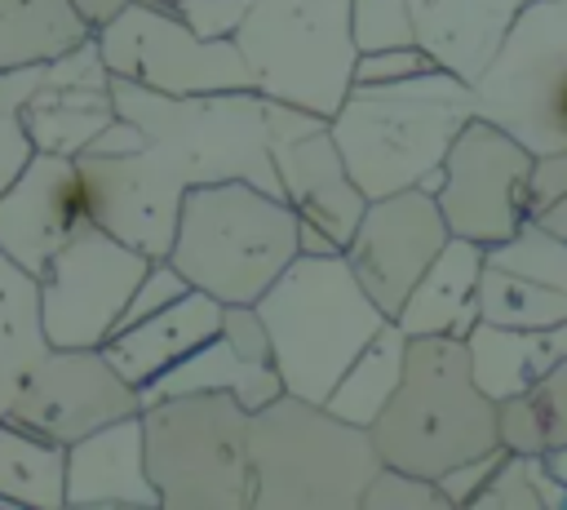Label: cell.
Listing matches in <instances>:
<instances>
[{
    "mask_svg": "<svg viewBox=\"0 0 567 510\" xmlns=\"http://www.w3.org/2000/svg\"><path fill=\"white\" fill-rule=\"evenodd\" d=\"M235 44L257 80V93L337 115L354 84L350 0H248Z\"/></svg>",
    "mask_w": 567,
    "mask_h": 510,
    "instance_id": "obj_8",
    "label": "cell"
},
{
    "mask_svg": "<svg viewBox=\"0 0 567 510\" xmlns=\"http://www.w3.org/2000/svg\"><path fill=\"white\" fill-rule=\"evenodd\" d=\"M0 501L9 510H62L66 506V443L0 417Z\"/></svg>",
    "mask_w": 567,
    "mask_h": 510,
    "instance_id": "obj_24",
    "label": "cell"
},
{
    "mask_svg": "<svg viewBox=\"0 0 567 510\" xmlns=\"http://www.w3.org/2000/svg\"><path fill=\"white\" fill-rule=\"evenodd\" d=\"M221 328V302L190 288L186 297H177L173 306L128 324V328H115L106 341H102V355L137 386L146 390L159 373H168L177 359H186L195 346H204L213 333Z\"/></svg>",
    "mask_w": 567,
    "mask_h": 510,
    "instance_id": "obj_19",
    "label": "cell"
},
{
    "mask_svg": "<svg viewBox=\"0 0 567 510\" xmlns=\"http://www.w3.org/2000/svg\"><path fill=\"white\" fill-rule=\"evenodd\" d=\"M75 164L89 195V222L151 262L168 257L186 200L177 169L151 146L137 155H75Z\"/></svg>",
    "mask_w": 567,
    "mask_h": 510,
    "instance_id": "obj_16",
    "label": "cell"
},
{
    "mask_svg": "<svg viewBox=\"0 0 567 510\" xmlns=\"http://www.w3.org/2000/svg\"><path fill=\"white\" fill-rule=\"evenodd\" d=\"M44 89V62H31V67H4L0 71V111L4 115H22L27 102Z\"/></svg>",
    "mask_w": 567,
    "mask_h": 510,
    "instance_id": "obj_41",
    "label": "cell"
},
{
    "mask_svg": "<svg viewBox=\"0 0 567 510\" xmlns=\"http://www.w3.org/2000/svg\"><path fill=\"white\" fill-rule=\"evenodd\" d=\"M84 226L93 222L75 155L35 151L18 182L0 195V253H9L22 271L40 275L53 253Z\"/></svg>",
    "mask_w": 567,
    "mask_h": 510,
    "instance_id": "obj_17",
    "label": "cell"
},
{
    "mask_svg": "<svg viewBox=\"0 0 567 510\" xmlns=\"http://www.w3.org/2000/svg\"><path fill=\"white\" fill-rule=\"evenodd\" d=\"M155 4H168V9H177V4H182V0H155Z\"/></svg>",
    "mask_w": 567,
    "mask_h": 510,
    "instance_id": "obj_46",
    "label": "cell"
},
{
    "mask_svg": "<svg viewBox=\"0 0 567 510\" xmlns=\"http://www.w3.org/2000/svg\"><path fill=\"white\" fill-rule=\"evenodd\" d=\"M532 222H540L545 231H554V235H563V239H567V195H558L554 204H545Z\"/></svg>",
    "mask_w": 567,
    "mask_h": 510,
    "instance_id": "obj_44",
    "label": "cell"
},
{
    "mask_svg": "<svg viewBox=\"0 0 567 510\" xmlns=\"http://www.w3.org/2000/svg\"><path fill=\"white\" fill-rule=\"evenodd\" d=\"M496 430L509 452H554L567 448V359L536 377L527 390L496 404Z\"/></svg>",
    "mask_w": 567,
    "mask_h": 510,
    "instance_id": "obj_29",
    "label": "cell"
},
{
    "mask_svg": "<svg viewBox=\"0 0 567 510\" xmlns=\"http://www.w3.org/2000/svg\"><path fill=\"white\" fill-rule=\"evenodd\" d=\"M186 390H230L248 412H257V408H266L270 399L284 395V377H279L275 364H257V359L239 355L221 333H213L204 346H195L168 373H159L142 390V404L164 399V395H186Z\"/></svg>",
    "mask_w": 567,
    "mask_h": 510,
    "instance_id": "obj_23",
    "label": "cell"
},
{
    "mask_svg": "<svg viewBox=\"0 0 567 510\" xmlns=\"http://www.w3.org/2000/svg\"><path fill=\"white\" fill-rule=\"evenodd\" d=\"M368 430L385 466L425 479L501 448L496 399L474 381L465 337H408L403 381Z\"/></svg>",
    "mask_w": 567,
    "mask_h": 510,
    "instance_id": "obj_3",
    "label": "cell"
},
{
    "mask_svg": "<svg viewBox=\"0 0 567 510\" xmlns=\"http://www.w3.org/2000/svg\"><path fill=\"white\" fill-rule=\"evenodd\" d=\"M487 248L474 239L452 235L425 275L412 284L408 302L399 306L394 324L408 337H465L478 324V279H483Z\"/></svg>",
    "mask_w": 567,
    "mask_h": 510,
    "instance_id": "obj_21",
    "label": "cell"
},
{
    "mask_svg": "<svg viewBox=\"0 0 567 510\" xmlns=\"http://www.w3.org/2000/svg\"><path fill=\"white\" fill-rule=\"evenodd\" d=\"M44 84L58 89H111V67L97 49V35H89L84 44L58 53L53 62H44Z\"/></svg>",
    "mask_w": 567,
    "mask_h": 510,
    "instance_id": "obj_36",
    "label": "cell"
},
{
    "mask_svg": "<svg viewBox=\"0 0 567 510\" xmlns=\"http://www.w3.org/2000/svg\"><path fill=\"white\" fill-rule=\"evenodd\" d=\"M470 120V84L434 67L399 84H354L328 129L359 191L368 200H381L421 186Z\"/></svg>",
    "mask_w": 567,
    "mask_h": 510,
    "instance_id": "obj_1",
    "label": "cell"
},
{
    "mask_svg": "<svg viewBox=\"0 0 567 510\" xmlns=\"http://www.w3.org/2000/svg\"><path fill=\"white\" fill-rule=\"evenodd\" d=\"M31 155H35V142H31L27 124H22V115H4L0 111V195L18 182V173L31 164Z\"/></svg>",
    "mask_w": 567,
    "mask_h": 510,
    "instance_id": "obj_39",
    "label": "cell"
},
{
    "mask_svg": "<svg viewBox=\"0 0 567 510\" xmlns=\"http://www.w3.org/2000/svg\"><path fill=\"white\" fill-rule=\"evenodd\" d=\"M151 142H146V133L133 124V120H124L120 111H115V120L80 151V155H137V151H146Z\"/></svg>",
    "mask_w": 567,
    "mask_h": 510,
    "instance_id": "obj_42",
    "label": "cell"
},
{
    "mask_svg": "<svg viewBox=\"0 0 567 510\" xmlns=\"http://www.w3.org/2000/svg\"><path fill=\"white\" fill-rule=\"evenodd\" d=\"M501 457H505V443L492 448V452H478V457H470V461H461V466H452V470H443V475H439V488H443L447 506H452V510H470L474 497L483 492V483L492 479V470L501 466Z\"/></svg>",
    "mask_w": 567,
    "mask_h": 510,
    "instance_id": "obj_37",
    "label": "cell"
},
{
    "mask_svg": "<svg viewBox=\"0 0 567 510\" xmlns=\"http://www.w3.org/2000/svg\"><path fill=\"white\" fill-rule=\"evenodd\" d=\"M297 213L284 195L252 182H199L186 186L168 262L190 288L221 306L257 302L301 253Z\"/></svg>",
    "mask_w": 567,
    "mask_h": 510,
    "instance_id": "obj_5",
    "label": "cell"
},
{
    "mask_svg": "<svg viewBox=\"0 0 567 510\" xmlns=\"http://www.w3.org/2000/svg\"><path fill=\"white\" fill-rule=\"evenodd\" d=\"M93 35L115 80H133L155 93L257 89L235 40H204L182 22L177 9L155 0H128Z\"/></svg>",
    "mask_w": 567,
    "mask_h": 510,
    "instance_id": "obj_10",
    "label": "cell"
},
{
    "mask_svg": "<svg viewBox=\"0 0 567 510\" xmlns=\"http://www.w3.org/2000/svg\"><path fill=\"white\" fill-rule=\"evenodd\" d=\"M434 67L439 62L421 44H390V49H372V53L354 58V84H399V80H412V75L434 71Z\"/></svg>",
    "mask_w": 567,
    "mask_h": 510,
    "instance_id": "obj_35",
    "label": "cell"
},
{
    "mask_svg": "<svg viewBox=\"0 0 567 510\" xmlns=\"http://www.w3.org/2000/svg\"><path fill=\"white\" fill-rule=\"evenodd\" d=\"M558 195H567V146L536 151V160H532V217L545 204H554Z\"/></svg>",
    "mask_w": 567,
    "mask_h": 510,
    "instance_id": "obj_40",
    "label": "cell"
},
{
    "mask_svg": "<svg viewBox=\"0 0 567 510\" xmlns=\"http://www.w3.org/2000/svg\"><path fill=\"white\" fill-rule=\"evenodd\" d=\"M252 306L266 319L284 390L315 404L332 395L354 355L390 324L346 253H297Z\"/></svg>",
    "mask_w": 567,
    "mask_h": 510,
    "instance_id": "obj_2",
    "label": "cell"
},
{
    "mask_svg": "<svg viewBox=\"0 0 567 510\" xmlns=\"http://www.w3.org/2000/svg\"><path fill=\"white\" fill-rule=\"evenodd\" d=\"M452 239L447 217L425 186H408L381 200H368L350 244L346 262L354 266L368 297L394 319L408 302L412 284L425 275V266L439 257V248Z\"/></svg>",
    "mask_w": 567,
    "mask_h": 510,
    "instance_id": "obj_15",
    "label": "cell"
},
{
    "mask_svg": "<svg viewBox=\"0 0 567 510\" xmlns=\"http://www.w3.org/2000/svg\"><path fill=\"white\" fill-rule=\"evenodd\" d=\"M403 359H408V333L390 319L359 355L354 364L341 373V381L332 386V395L323 399L337 417L354 421V426H372L381 417V408L390 404V395L403 381Z\"/></svg>",
    "mask_w": 567,
    "mask_h": 510,
    "instance_id": "obj_28",
    "label": "cell"
},
{
    "mask_svg": "<svg viewBox=\"0 0 567 510\" xmlns=\"http://www.w3.org/2000/svg\"><path fill=\"white\" fill-rule=\"evenodd\" d=\"M487 262L514 275H527L549 288H567V239L545 231L540 222H523L501 244H487Z\"/></svg>",
    "mask_w": 567,
    "mask_h": 510,
    "instance_id": "obj_31",
    "label": "cell"
},
{
    "mask_svg": "<svg viewBox=\"0 0 567 510\" xmlns=\"http://www.w3.org/2000/svg\"><path fill=\"white\" fill-rule=\"evenodd\" d=\"M244 9H248V0H182L177 4L182 22L204 40H235Z\"/></svg>",
    "mask_w": 567,
    "mask_h": 510,
    "instance_id": "obj_38",
    "label": "cell"
},
{
    "mask_svg": "<svg viewBox=\"0 0 567 510\" xmlns=\"http://www.w3.org/2000/svg\"><path fill=\"white\" fill-rule=\"evenodd\" d=\"M151 257L102 226H84L40 271V319L49 346H102L142 284Z\"/></svg>",
    "mask_w": 567,
    "mask_h": 510,
    "instance_id": "obj_13",
    "label": "cell"
},
{
    "mask_svg": "<svg viewBox=\"0 0 567 510\" xmlns=\"http://www.w3.org/2000/svg\"><path fill=\"white\" fill-rule=\"evenodd\" d=\"M248 461L252 510H359L385 466L368 426L288 390L252 412Z\"/></svg>",
    "mask_w": 567,
    "mask_h": 510,
    "instance_id": "obj_4",
    "label": "cell"
},
{
    "mask_svg": "<svg viewBox=\"0 0 567 510\" xmlns=\"http://www.w3.org/2000/svg\"><path fill=\"white\" fill-rule=\"evenodd\" d=\"M115 120V98L111 89H58L44 84L27 111L22 124L44 155H80L106 124Z\"/></svg>",
    "mask_w": 567,
    "mask_h": 510,
    "instance_id": "obj_27",
    "label": "cell"
},
{
    "mask_svg": "<svg viewBox=\"0 0 567 510\" xmlns=\"http://www.w3.org/2000/svg\"><path fill=\"white\" fill-rule=\"evenodd\" d=\"M359 510H452V506H447L439 479H425V475H412L399 466H381L372 475Z\"/></svg>",
    "mask_w": 567,
    "mask_h": 510,
    "instance_id": "obj_33",
    "label": "cell"
},
{
    "mask_svg": "<svg viewBox=\"0 0 567 510\" xmlns=\"http://www.w3.org/2000/svg\"><path fill=\"white\" fill-rule=\"evenodd\" d=\"M350 27H354L359 53L390 49V44H416L408 0H350Z\"/></svg>",
    "mask_w": 567,
    "mask_h": 510,
    "instance_id": "obj_34",
    "label": "cell"
},
{
    "mask_svg": "<svg viewBox=\"0 0 567 510\" xmlns=\"http://www.w3.org/2000/svg\"><path fill=\"white\" fill-rule=\"evenodd\" d=\"M248 421L230 390L146 399L142 435L159 510H252Z\"/></svg>",
    "mask_w": 567,
    "mask_h": 510,
    "instance_id": "obj_7",
    "label": "cell"
},
{
    "mask_svg": "<svg viewBox=\"0 0 567 510\" xmlns=\"http://www.w3.org/2000/svg\"><path fill=\"white\" fill-rule=\"evenodd\" d=\"M540 475H545V457H536V452H509L505 448L501 466L492 470V479L483 483V492L474 497L470 510H545Z\"/></svg>",
    "mask_w": 567,
    "mask_h": 510,
    "instance_id": "obj_32",
    "label": "cell"
},
{
    "mask_svg": "<svg viewBox=\"0 0 567 510\" xmlns=\"http://www.w3.org/2000/svg\"><path fill=\"white\" fill-rule=\"evenodd\" d=\"M49 350L40 319V275L22 271L9 253H0V417L9 412L22 377Z\"/></svg>",
    "mask_w": 567,
    "mask_h": 510,
    "instance_id": "obj_25",
    "label": "cell"
},
{
    "mask_svg": "<svg viewBox=\"0 0 567 510\" xmlns=\"http://www.w3.org/2000/svg\"><path fill=\"white\" fill-rule=\"evenodd\" d=\"M266 129H270L279 195L292 204V213L301 222L297 226L301 253H346V244L368 208V195L350 177L328 120L306 106L266 98Z\"/></svg>",
    "mask_w": 567,
    "mask_h": 510,
    "instance_id": "obj_11",
    "label": "cell"
},
{
    "mask_svg": "<svg viewBox=\"0 0 567 510\" xmlns=\"http://www.w3.org/2000/svg\"><path fill=\"white\" fill-rule=\"evenodd\" d=\"M0 510H9V506H4V501H0Z\"/></svg>",
    "mask_w": 567,
    "mask_h": 510,
    "instance_id": "obj_47",
    "label": "cell"
},
{
    "mask_svg": "<svg viewBox=\"0 0 567 510\" xmlns=\"http://www.w3.org/2000/svg\"><path fill=\"white\" fill-rule=\"evenodd\" d=\"M111 98H115V111L146 133L151 151H159L186 186L252 182L279 195V173H275L270 129H266V98L257 89L155 93L111 75Z\"/></svg>",
    "mask_w": 567,
    "mask_h": 510,
    "instance_id": "obj_6",
    "label": "cell"
},
{
    "mask_svg": "<svg viewBox=\"0 0 567 510\" xmlns=\"http://www.w3.org/2000/svg\"><path fill=\"white\" fill-rule=\"evenodd\" d=\"M71 4H75V9L89 18V27L97 31V27H102V22H111L128 0H71Z\"/></svg>",
    "mask_w": 567,
    "mask_h": 510,
    "instance_id": "obj_43",
    "label": "cell"
},
{
    "mask_svg": "<svg viewBox=\"0 0 567 510\" xmlns=\"http://www.w3.org/2000/svg\"><path fill=\"white\" fill-rule=\"evenodd\" d=\"M545 461H549V470H554L558 479H567V448H554V452H545Z\"/></svg>",
    "mask_w": 567,
    "mask_h": 510,
    "instance_id": "obj_45",
    "label": "cell"
},
{
    "mask_svg": "<svg viewBox=\"0 0 567 510\" xmlns=\"http://www.w3.org/2000/svg\"><path fill=\"white\" fill-rule=\"evenodd\" d=\"M478 319L501 324V328H549L567 319V288L536 284L527 275L501 271L483 262L478 279Z\"/></svg>",
    "mask_w": 567,
    "mask_h": 510,
    "instance_id": "obj_30",
    "label": "cell"
},
{
    "mask_svg": "<svg viewBox=\"0 0 567 510\" xmlns=\"http://www.w3.org/2000/svg\"><path fill=\"white\" fill-rule=\"evenodd\" d=\"M523 4L527 0H408L416 44L465 84H474L496 58Z\"/></svg>",
    "mask_w": 567,
    "mask_h": 510,
    "instance_id": "obj_20",
    "label": "cell"
},
{
    "mask_svg": "<svg viewBox=\"0 0 567 510\" xmlns=\"http://www.w3.org/2000/svg\"><path fill=\"white\" fill-rule=\"evenodd\" d=\"M93 35L71 0H0V71L53 62Z\"/></svg>",
    "mask_w": 567,
    "mask_h": 510,
    "instance_id": "obj_26",
    "label": "cell"
},
{
    "mask_svg": "<svg viewBox=\"0 0 567 510\" xmlns=\"http://www.w3.org/2000/svg\"><path fill=\"white\" fill-rule=\"evenodd\" d=\"M532 146L474 115L447 146L443 177L434 186L447 231L487 248L532 222Z\"/></svg>",
    "mask_w": 567,
    "mask_h": 510,
    "instance_id": "obj_12",
    "label": "cell"
},
{
    "mask_svg": "<svg viewBox=\"0 0 567 510\" xmlns=\"http://www.w3.org/2000/svg\"><path fill=\"white\" fill-rule=\"evenodd\" d=\"M133 412H142V390L102 355V346H49L22 377L4 417L58 443H75Z\"/></svg>",
    "mask_w": 567,
    "mask_h": 510,
    "instance_id": "obj_14",
    "label": "cell"
},
{
    "mask_svg": "<svg viewBox=\"0 0 567 510\" xmlns=\"http://www.w3.org/2000/svg\"><path fill=\"white\" fill-rule=\"evenodd\" d=\"M465 350H470L474 381L501 404L567 359V319L549 328H501L478 319L465 333Z\"/></svg>",
    "mask_w": 567,
    "mask_h": 510,
    "instance_id": "obj_22",
    "label": "cell"
},
{
    "mask_svg": "<svg viewBox=\"0 0 567 510\" xmlns=\"http://www.w3.org/2000/svg\"><path fill=\"white\" fill-rule=\"evenodd\" d=\"M66 506L71 510H159L146 470L142 412L106 421L66 443Z\"/></svg>",
    "mask_w": 567,
    "mask_h": 510,
    "instance_id": "obj_18",
    "label": "cell"
},
{
    "mask_svg": "<svg viewBox=\"0 0 567 510\" xmlns=\"http://www.w3.org/2000/svg\"><path fill=\"white\" fill-rule=\"evenodd\" d=\"M470 93L523 146H567V0H527Z\"/></svg>",
    "mask_w": 567,
    "mask_h": 510,
    "instance_id": "obj_9",
    "label": "cell"
}]
</instances>
